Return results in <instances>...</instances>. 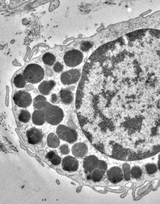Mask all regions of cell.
Here are the masks:
<instances>
[{
  "label": "cell",
  "mask_w": 160,
  "mask_h": 204,
  "mask_svg": "<svg viewBox=\"0 0 160 204\" xmlns=\"http://www.w3.org/2000/svg\"><path fill=\"white\" fill-rule=\"evenodd\" d=\"M23 75L27 82L35 84L40 82L44 79L45 73L44 69L40 66L31 63L25 67Z\"/></svg>",
  "instance_id": "cell-1"
},
{
  "label": "cell",
  "mask_w": 160,
  "mask_h": 204,
  "mask_svg": "<svg viewBox=\"0 0 160 204\" xmlns=\"http://www.w3.org/2000/svg\"><path fill=\"white\" fill-rule=\"evenodd\" d=\"M46 121L52 125H56L61 122L64 117L62 109L59 107L49 103L43 109Z\"/></svg>",
  "instance_id": "cell-2"
},
{
  "label": "cell",
  "mask_w": 160,
  "mask_h": 204,
  "mask_svg": "<svg viewBox=\"0 0 160 204\" xmlns=\"http://www.w3.org/2000/svg\"><path fill=\"white\" fill-rule=\"evenodd\" d=\"M56 133L59 139L69 143H74L78 139V133L75 129L64 125H59Z\"/></svg>",
  "instance_id": "cell-3"
},
{
  "label": "cell",
  "mask_w": 160,
  "mask_h": 204,
  "mask_svg": "<svg viewBox=\"0 0 160 204\" xmlns=\"http://www.w3.org/2000/svg\"><path fill=\"white\" fill-rule=\"evenodd\" d=\"M83 55L82 52L77 49H72L67 51L63 56L65 64L68 67H73L80 65L82 62Z\"/></svg>",
  "instance_id": "cell-4"
},
{
  "label": "cell",
  "mask_w": 160,
  "mask_h": 204,
  "mask_svg": "<svg viewBox=\"0 0 160 204\" xmlns=\"http://www.w3.org/2000/svg\"><path fill=\"white\" fill-rule=\"evenodd\" d=\"M13 100L16 105L23 108L29 106L32 101L30 94L23 90H19L16 92L13 96Z\"/></svg>",
  "instance_id": "cell-5"
},
{
  "label": "cell",
  "mask_w": 160,
  "mask_h": 204,
  "mask_svg": "<svg viewBox=\"0 0 160 204\" xmlns=\"http://www.w3.org/2000/svg\"><path fill=\"white\" fill-rule=\"evenodd\" d=\"M81 76V73L78 70L72 69L62 73L60 80L63 85H70L78 82Z\"/></svg>",
  "instance_id": "cell-6"
},
{
  "label": "cell",
  "mask_w": 160,
  "mask_h": 204,
  "mask_svg": "<svg viewBox=\"0 0 160 204\" xmlns=\"http://www.w3.org/2000/svg\"><path fill=\"white\" fill-rule=\"evenodd\" d=\"M79 167V163L76 158L71 155L64 157L62 161V167L63 170L69 172L76 171Z\"/></svg>",
  "instance_id": "cell-7"
},
{
  "label": "cell",
  "mask_w": 160,
  "mask_h": 204,
  "mask_svg": "<svg viewBox=\"0 0 160 204\" xmlns=\"http://www.w3.org/2000/svg\"><path fill=\"white\" fill-rule=\"evenodd\" d=\"M107 174L108 180L113 183L120 182L124 177L122 170L120 168L117 166L110 168L108 170Z\"/></svg>",
  "instance_id": "cell-8"
},
{
  "label": "cell",
  "mask_w": 160,
  "mask_h": 204,
  "mask_svg": "<svg viewBox=\"0 0 160 204\" xmlns=\"http://www.w3.org/2000/svg\"><path fill=\"white\" fill-rule=\"evenodd\" d=\"M71 151L73 155L78 158L85 157L88 152L87 145L83 142L75 143L72 146Z\"/></svg>",
  "instance_id": "cell-9"
},
{
  "label": "cell",
  "mask_w": 160,
  "mask_h": 204,
  "mask_svg": "<svg viewBox=\"0 0 160 204\" xmlns=\"http://www.w3.org/2000/svg\"><path fill=\"white\" fill-rule=\"evenodd\" d=\"M26 135L28 142L32 144H37L40 142L43 137L42 131L35 127L28 130L27 132Z\"/></svg>",
  "instance_id": "cell-10"
},
{
  "label": "cell",
  "mask_w": 160,
  "mask_h": 204,
  "mask_svg": "<svg viewBox=\"0 0 160 204\" xmlns=\"http://www.w3.org/2000/svg\"><path fill=\"white\" fill-rule=\"evenodd\" d=\"M99 160L97 157L94 155L86 157L83 163L84 169L87 172H91L98 168Z\"/></svg>",
  "instance_id": "cell-11"
},
{
  "label": "cell",
  "mask_w": 160,
  "mask_h": 204,
  "mask_svg": "<svg viewBox=\"0 0 160 204\" xmlns=\"http://www.w3.org/2000/svg\"><path fill=\"white\" fill-rule=\"evenodd\" d=\"M55 81L52 80L43 81L38 85V90L42 95H48L55 86Z\"/></svg>",
  "instance_id": "cell-12"
},
{
  "label": "cell",
  "mask_w": 160,
  "mask_h": 204,
  "mask_svg": "<svg viewBox=\"0 0 160 204\" xmlns=\"http://www.w3.org/2000/svg\"><path fill=\"white\" fill-rule=\"evenodd\" d=\"M33 123L37 125H41L46 121L45 113L43 109H36L33 112L32 117Z\"/></svg>",
  "instance_id": "cell-13"
},
{
  "label": "cell",
  "mask_w": 160,
  "mask_h": 204,
  "mask_svg": "<svg viewBox=\"0 0 160 204\" xmlns=\"http://www.w3.org/2000/svg\"><path fill=\"white\" fill-rule=\"evenodd\" d=\"M60 96L62 102L66 104H71L73 100V94L72 91L68 88L62 89L60 92Z\"/></svg>",
  "instance_id": "cell-14"
},
{
  "label": "cell",
  "mask_w": 160,
  "mask_h": 204,
  "mask_svg": "<svg viewBox=\"0 0 160 204\" xmlns=\"http://www.w3.org/2000/svg\"><path fill=\"white\" fill-rule=\"evenodd\" d=\"M33 106L36 109H42L48 106L49 102L46 97L43 95L36 96L33 101Z\"/></svg>",
  "instance_id": "cell-15"
},
{
  "label": "cell",
  "mask_w": 160,
  "mask_h": 204,
  "mask_svg": "<svg viewBox=\"0 0 160 204\" xmlns=\"http://www.w3.org/2000/svg\"><path fill=\"white\" fill-rule=\"evenodd\" d=\"M48 146L52 148H57L60 143L59 138L55 134L52 133L49 134L47 138Z\"/></svg>",
  "instance_id": "cell-16"
},
{
  "label": "cell",
  "mask_w": 160,
  "mask_h": 204,
  "mask_svg": "<svg viewBox=\"0 0 160 204\" xmlns=\"http://www.w3.org/2000/svg\"><path fill=\"white\" fill-rule=\"evenodd\" d=\"M105 172L97 168L92 171L91 173L87 176V177L94 182H98L102 179Z\"/></svg>",
  "instance_id": "cell-17"
},
{
  "label": "cell",
  "mask_w": 160,
  "mask_h": 204,
  "mask_svg": "<svg viewBox=\"0 0 160 204\" xmlns=\"http://www.w3.org/2000/svg\"><path fill=\"white\" fill-rule=\"evenodd\" d=\"M46 157L52 164L54 165H58L61 163V158L53 151H50L48 153Z\"/></svg>",
  "instance_id": "cell-18"
},
{
  "label": "cell",
  "mask_w": 160,
  "mask_h": 204,
  "mask_svg": "<svg viewBox=\"0 0 160 204\" xmlns=\"http://www.w3.org/2000/svg\"><path fill=\"white\" fill-rule=\"evenodd\" d=\"M27 81L23 75L18 74L14 78L13 83L15 86L18 88L24 87L26 84Z\"/></svg>",
  "instance_id": "cell-19"
},
{
  "label": "cell",
  "mask_w": 160,
  "mask_h": 204,
  "mask_svg": "<svg viewBox=\"0 0 160 204\" xmlns=\"http://www.w3.org/2000/svg\"><path fill=\"white\" fill-rule=\"evenodd\" d=\"M56 60L55 56L50 53H46L42 56V61L44 64L52 66L54 64Z\"/></svg>",
  "instance_id": "cell-20"
},
{
  "label": "cell",
  "mask_w": 160,
  "mask_h": 204,
  "mask_svg": "<svg viewBox=\"0 0 160 204\" xmlns=\"http://www.w3.org/2000/svg\"><path fill=\"white\" fill-rule=\"evenodd\" d=\"M18 118L20 121L23 123H27L30 120L31 115L27 110L21 109L19 113Z\"/></svg>",
  "instance_id": "cell-21"
},
{
  "label": "cell",
  "mask_w": 160,
  "mask_h": 204,
  "mask_svg": "<svg viewBox=\"0 0 160 204\" xmlns=\"http://www.w3.org/2000/svg\"><path fill=\"white\" fill-rule=\"evenodd\" d=\"M130 173L132 178L135 179H139L141 177L142 171L139 167L134 166L131 170Z\"/></svg>",
  "instance_id": "cell-22"
},
{
  "label": "cell",
  "mask_w": 160,
  "mask_h": 204,
  "mask_svg": "<svg viewBox=\"0 0 160 204\" xmlns=\"http://www.w3.org/2000/svg\"><path fill=\"white\" fill-rule=\"evenodd\" d=\"M145 168L147 173L152 175L155 173L158 168L157 165L154 163H148L145 165Z\"/></svg>",
  "instance_id": "cell-23"
},
{
  "label": "cell",
  "mask_w": 160,
  "mask_h": 204,
  "mask_svg": "<svg viewBox=\"0 0 160 204\" xmlns=\"http://www.w3.org/2000/svg\"><path fill=\"white\" fill-rule=\"evenodd\" d=\"M59 148L61 153L63 155L68 154L70 151L69 146L67 144H63Z\"/></svg>",
  "instance_id": "cell-24"
},
{
  "label": "cell",
  "mask_w": 160,
  "mask_h": 204,
  "mask_svg": "<svg viewBox=\"0 0 160 204\" xmlns=\"http://www.w3.org/2000/svg\"><path fill=\"white\" fill-rule=\"evenodd\" d=\"M53 68L54 71L57 73H59L62 70L63 66L60 62H57L54 64Z\"/></svg>",
  "instance_id": "cell-25"
},
{
  "label": "cell",
  "mask_w": 160,
  "mask_h": 204,
  "mask_svg": "<svg viewBox=\"0 0 160 204\" xmlns=\"http://www.w3.org/2000/svg\"><path fill=\"white\" fill-rule=\"evenodd\" d=\"M91 43L88 41L84 42L81 45L80 49L83 51H87L91 47Z\"/></svg>",
  "instance_id": "cell-26"
},
{
  "label": "cell",
  "mask_w": 160,
  "mask_h": 204,
  "mask_svg": "<svg viewBox=\"0 0 160 204\" xmlns=\"http://www.w3.org/2000/svg\"><path fill=\"white\" fill-rule=\"evenodd\" d=\"M98 168L105 172L108 168L107 163L103 160H99Z\"/></svg>",
  "instance_id": "cell-27"
},
{
  "label": "cell",
  "mask_w": 160,
  "mask_h": 204,
  "mask_svg": "<svg viewBox=\"0 0 160 204\" xmlns=\"http://www.w3.org/2000/svg\"><path fill=\"white\" fill-rule=\"evenodd\" d=\"M58 100V97L55 94H53L51 95V101L52 103H56Z\"/></svg>",
  "instance_id": "cell-28"
},
{
  "label": "cell",
  "mask_w": 160,
  "mask_h": 204,
  "mask_svg": "<svg viewBox=\"0 0 160 204\" xmlns=\"http://www.w3.org/2000/svg\"><path fill=\"white\" fill-rule=\"evenodd\" d=\"M158 168L160 171V153L158 156Z\"/></svg>",
  "instance_id": "cell-29"
}]
</instances>
